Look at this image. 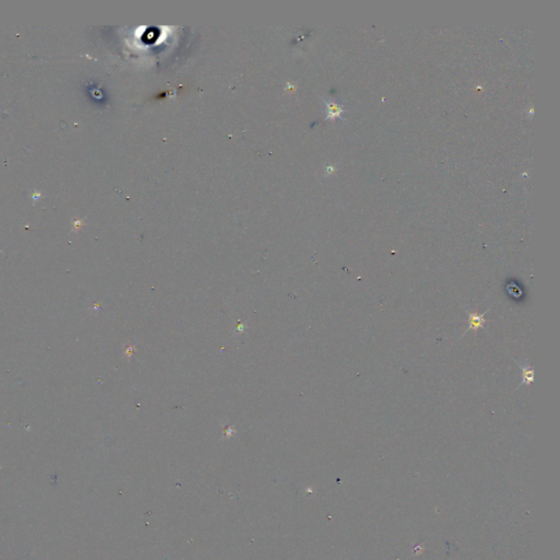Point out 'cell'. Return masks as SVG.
Instances as JSON below:
<instances>
[{
  "mask_svg": "<svg viewBox=\"0 0 560 560\" xmlns=\"http://www.w3.org/2000/svg\"><path fill=\"white\" fill-rule=\"evenodd\" d=\"M489 308L487 311H485L484 313H475V312H471V311H466L468 314V322H469V325L468 328L464 332V334H466L469 331H475L477 332L479 328H484L485 324L487 320L485 319V315L488 313Z\"/></svg>",
  "mask_w": 560,
  "mask_h": 560,
  "instance_id": "6da1fadb",
  "label": "cell"
},
{
  "mask_svg": "<svg viewBox=\"0 0 560 560\" xmlns=\"http://www.w3.org/2000/svg\"><path fill=\"white\" fill-rule=\"evenodd\" d=\"M518 365L520 366L521 372H522V383H521L518 388H520L521 385H531L534 381V370L531 365H523L521 363H518Z\"/></svg>",
  "mask_w": 560,
  "mask_h": 560,
  "instance_id": "7a4b0ae2",
  "label": "cell"
},
{
  "mask_svg": "<svg viewBox=\"0 0 560 560\" xmlns=\"http://www.w3.org/2000/svg\"><path fill=\"white\" fill-rule=\"evenodd\" d=\"M326 108H327V118H336L342 116V114L344 113V107L340 106L334 101L326 102Z\"/></svg>",
  "mask_w": 560,
  "mask_h": 560,
  "instance_id": "3957f363",
  "label": "cell"
},
{
  "mask_svg": "<svg viewBox=\"0 0 560 560\" xmlns=\"http://www.w3.org/2000/svg\"><path fill=\"white\" fill-rule=\"evenodd\" d=\"M235 433V428L232 426H229L223 431V435L227 438V439H230V438H232V435H234Z\"/></svg>",
  "mask_w": 560,
  "mask_h": 560,
  "instance_id": "277c9868",
  "label": "cell"
},
{
  "mask_svg": "<svg viewBox=\"0 0 560 560\" xmlns=\"http://www.w3.org/2000/svg\"><path fill=\"white\" fill-rule=\"evenodd\" d=\"M237 331H239V332H243V331H244V324H243V323H240L239 326H237Z\"/></svg>",
  "mask_w": 560,
  "mask_h": 560,
  "instance_id": "5b68a950",
  "label": "cell"
}]
</instances>
